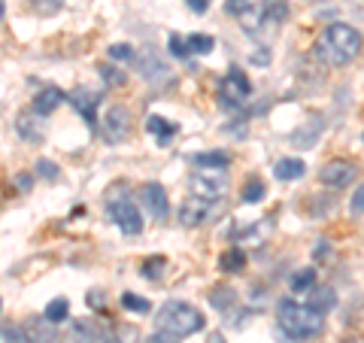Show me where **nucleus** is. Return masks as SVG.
I'll list each match as a JSON object with an SVG mask.
<instances>
[{
    "instance_id": "1",
    "label": "nucleus",
    "mask_w": 364,
    "mask_h": 343,
    "mask_svg": "<svg viewBox=\"0 0 364 343\" xmlns=\"http://www.w3.org/2000/svg\"><path fill=\"white\" fill-rule=\"evenodd\" d=\"M358 49H361V33L352 25H346V21H331L328 28H322L316 40V55L334 67L349 64L358 55Z\"/></svg>"
},
{
    "instance_id": "2",
    "label": "nucleus",
    "mask_w": 364,
    "mask_h": 343,
    "mask_svg": "<svg viewBox=\"0 0 364 343\" xmlns=\"http://www.w3.org/2000/svg\"><path fill=\"white\" fill-rule=\"evenodd\" d=\"M279 328L294 340H310L322 334L325 328V313L313 310L304 301H282L279 304Z\"/></svg>"
},
{
    "instance_id": "3",
    "label": "nucleus",
    "mask_w": 364,
    "mask_h": 343,
    "mask_svg": "<svg viewBox=\"0 0 364 343\" xmlns=\"http://www.w3.org/2000/svg\"><path fill=\"white\" fill-rule=\"evenodd\" d=\"M158 328L170 331V334H176V337L198 334L203 328V313L188 301H167L161 310H158Z\"/></svg>"
},
{
    "instance_id": "4",
    "label": "nucleus",
    "mask_w": 364,
    "mask_h": 343,
    "mask_svg": "<svg viewBox=\"0 0 364 343\" xmlns=\"http://www.w3.org/2000/svg\"><path fill=\"white\" fill-rule=\"evenodd\" d=\"M188 189L195 198L215 204V201H222V194L228 191V176H225V170H198V174H191Z\"/></svg>"
},
{
    "instance_id": "5",
    "label": "nucleus",
    "mask_w": 364,
    "mask_h": 343,
    "mask_svg": "<svg viewBox=\"0 0 364 343\" xmlns=\"http://www.w3.org/2000/svg\"><path fill=\"white\" fill-rule=\"evenodd\" d=\"M107 216L124 234H140L143 231V216H140V210H136V204L131 198H112L107 204Z\"/></svg>"
},
{
    "instance_id": "6",
    "label": "nucleus",
    "mask_w": 364,
    "mask_h": 343,
    "mask_svg": "<svg viewBox=\"0 0 364 343\" xmlns=\"http://www.w3.org/2000/svg\"><path fill=\"white\" fill-rule=\"evenodd\" d=\"M219 95L228 107H243L249 95H252V83L246 79L243 70H231L225 79H222V88H219Z\"/></svg>"
},
{
    "instance_id": "7",
    "label": "nucleus",
    "mask_w": 364,
    "mask_h": 343,
    "mask_svg": "<svg viewBox=\"0 0 364 343\" xmlns=\"http://www.w3.org/2000/svg\"><path fill=\"white\" fill-rule=\"evenodd\" d=\"M128 134H131V112L124 107H109L104 116V140L122 143Z\"/></svg>"
},
{
    "instance_id": "8",
    "label": "nucleus",
    "mask_w": 364,
    "mask_h": 343,
    "mask_svg": "<svg viewBox=\"0 0 364 343\" xmlns=\"http://www.w3.org/2000/svg\"><path fill=\"white\" fill-rule=\"evenodd\" d=\"M140 204L149 210V216L158 219V222H164L167 213H170L167 191H164V186H158V182H146V186H140Z\"/></svg>"
},
{
    "instance_id": "9",
    "label": "nucleus",
    "mask_w": 364,
    "mask_h": 343,
    "mask_svg": "<svg viewBox=\"0 0 364 343\" xmlns=\"http://www.w3.org/2000/svg\"><path fill=\"white\" fill-rule=\"evenodd\" d=\"M318 179H322L325 186H331V189H343V186H349V182L355 179V164L346 162V158H334V162L322 164Z\"/></svg>"
},
{
    "instance_id": "10",
    "label": "nucleus",
    "mask_w": 364,
    "mask_h": 343,
    "mask_svg": "<svg viewBox=\"0 0 364 343\" xmlns=\"http://www.w3.org/2000/svg\"><path fill=\"white\" fill-rule=\"evenodd\" d=\"M210 213H213V201H203V198H186L182 201V207H179V222L186 225V228H198L210 219Z\"/></svg>"
},
{
    "instance_id": "11",
    "label": "nucleus",
    "mask_w": 364,
    "mask_h": 343,
    "mask_svg": "<svg viewBox=\"0 0 364 343\" xmlns=\"http://www.w3.org/2000/svg\"><path fill=\"white\" fill-rule=\"evenodd\" d=\"M70 104H73V110H76L88 125H97V107H100V95H97V91H91V88H76L73 95H70Z\"/></svg>"
},
{
    "instance_id": "12",
    "label": "nucleus",
    "mask_w": 364,
    "mask_h": 343,
    "mask_svg": "<svg viewBox=\"0 0 364 343\" xmlns=\"http://www.w3.org/2000/svg\"><path fill=\"white\" fill-rule=\"evenodd\" d=\"M61 100H64V91L49 85V88H43L40 95L33 97V112H37V116H52V112L58 110Z\"/></svg>"
},
{
    "instance_id": "13",
    "label": "nucleus",
    "mask_w": 364,
    "mask_h": 343,
    "mask_svg": "<svg viewBox=\"0 0 364 343\" xmlns=\"http://www.w3.org/2000/svg\"><path fill=\"white\" fill-rule=\"evenodd\" d=\"M304 304H310L313 310H318V313H328L337 304V295H334V289H328V285H313V289L306 292Z\"/></svg>"
},
{
    "instance_id": "14",
    "label": "nucleus",
    "mask_w": 364,
    "mask_h": 343,
    "mask_svg": "<svg viewBox=\"0 0 364 343\" xmlns=\"http://www.w3.org/2000/svg\"><path fill=\"white\" fill-rule=\"evenodd\" d=\"M16 131H18V137H25L28 143L43 140V128L37 122V112H21V116H16Z\"/></svg>"
},
{
    "instance_id": "15",
    "label": "nucleus",
    "mask_w": 364,
    "mask_h": 343,
    "mask_svg": "<svg viewBox=\"0 0 364 343\" xmlns=\"http://www.w3.org/2000/svg\"><path fill=\"white\" fill-rule=\"evenodd\" d=\"M306 174V164L301 162V158H279L277 164H273V176L282 179V182H291Z\"/></svg>"
},
{
    "instance_id": "16",
    "label": "nucleus",
    "mask_w": 364,
    "mask_h": 343,
    "mask_svg": "<svg viewBox=\"0 0 364 343\" xmlns=\"http://www.w3.org/2000/svg\"><path fill=\"white\" fill-rule=\"evenodd\" d=\"M146 131H149L158 143H170L173 140V134H176V125L167 122L164 116H149L146 119Z\"/></svg>"
},
{
    "instance_id": "17",
    "label": "nucleus",
    "mask_w": 364,
    "mask_h": 343,
    "mask_svg": "<svg viewBox=\"0 0 364 343\" xmlns=\"http://www.w3.org/2000/svg\"><path fill=\"white\" fill-rule=\"evenodd\" d=\"M67 316H70V301H67V298H55V301L46 304V313H43L46 322L58 325V322H64Z\"/></svg>"
},
{
    "instance_id": "18",
    "label": "nucleus",
    "mask_w": 364,
    "mask_h": 343,
    "mask_svg": "<svg viewBox=\"0 0 364 343\" xmlns=\"http://www.w3.org/2000/svg\"><path fill=\"white\" fill-rule=\"evenodd\" d=\"M219 265H222V270H225V273H240V270L246 268V253H243L240 246L228 249V253L222 255V261H219Z\"/></svg>"
},
{
    "instance_id": "19",
    "label": "nucleus",
    "mask_w": 364,
    "mask_h": 343,
    "mask_svg": "<svg viewBox=\"0 0 364 343\" xmlns=\"http://www.w3.org/2000/svg\"><path fill=\"white\" fill-rule=\"evenodd\" d=\"M195 164L207 167V170H225L231 164V155L228 152H203V155H195Z\"/></svg>"
},
{
    "instance_id": "20",
    "label": "nucleus",
    "mask_w": 364,
    "mask_h": 343,
    "mask_svg": "<svg viewBox=\"0 0 364 343\" xmlns=\"http://www.w3.org/2000/svg\"><path fill=\"white\" fill-rule=\"evenodd\" d=\"M289 285H291V292L294 295H306L316 285V270L313 268H304V270H298L294 277L289 280Z\"/></svg>"
},
{
    "instance_id": "21",
    "label": "nucleus",
    "mask_w": 364,
    "mask_h": 343,
    "mask_svg": "<svg viewBox=\"0 0 364 343\" xmlns=\"http://www.w3.org/2000/svg\"><path fill=\"white\" fill-rule=\"evenodd\" d=\"M186 46H188V55H210L215 40L210 33H191V37H186Z\"/></svg>"
},
{
    "instance_id": "22",
    "label": "nucleus",
    "mask_w": 364,
    "mask_h": 343,
    "mask_svg": "<svg viewBox=\"0 0 364 343\" xmlns=\"http://www.w3.org/2000/svg\"><path fill=\"white\" fill-rule=\"evenodd\" d=\"M264 194H267V186L261 179H249L246 186H243V191H240V198H243V204H261L264 201Z\"/></svg>"
},
{
    "instance_id": "23",
    "label": "nucleus",
    "mask_w": 364,
    "mask_h": 343,
    "mask_svg": "<svg viewBox=\"0 0 364 343\" xmlns=\"http://www.w3.org/2000/svg\"><path fill=\"white\" fill-rule=\"evenodd\" d=\"M140 73H143L146 79H155L158 73H161V76H167V67H164L161 61H158V58H155V55H149V52H143V55H140Z\"/></svg>"
},
{
    "instance_id": "24",
    "label": "nucleus",
    "mask_w": 364,
    "mask_h": 343,
    "mask_svg": "<svg viewBox=\"0 0 364 343\" xmlns=\"http://www.w3.org/2000/svg\"><path fill=\"white\" fill-rule=\"evenodd\" d=\"M122 307H124V310H131V313H149L152 310V304L146 298H140V295H134V292L122 295Z\"/></svg>"
},
{
    "instance_id": "25",
    "label": "nucleus",
    "mask_w": 364,
    "mask_h": 343,
    "mask_svg": "<svg viewBox=\"0 0 364 343\" xmlns=\"http://www.w3.org/2000/svg\"><path fill=\"white\" fill-rule=\"evenodd\" d=\"M97 340V331L91 322H76L73 325V334H70V343H95Z\"/></svg>"
},
{
    "instance_id": "26",
    "label": "nucleus",
    "mask_w": 364,
    "mask_h": 343,
    "mask_svg": "<svg viewBox=\"0 0 364 343\" xmlns=\"http://www.w3.org/2000/svg\"><path fill=\"white\" fill-rule=\"evenodd\" d=\"M109 343H140V331H136L134 325H116L112 328Z\"/></svg>"
},
{
    "instance_id": "27",
    "label": "nucleus",
    "mask_w": 364,
    "mask_h": 343,
    "mask_svg": "<svg viewBox=\"0 0 364 343\" xmlns=\"http://www.w3.org/2000/svg\"><path fill=\"white\" fill-rule=\"evenodd\" d=\"M107 55H109V61H134V46H128V43H112L109 49H107Z\"/></svg>"
},
{
    "instance_id": "28",
    "label": "nucleus",
    "mask_w": 364,
    "mask_h": 343,
    "mask_svg": "<svg viewBox=\"0 0 364 343\" xmlns=\"http://www.w3.org/2000/svg\"><path fill=\"white\" fill-rule=\"evenodd\" d=\"M4 343H37L31 337V331H25V328H4Z\"/></svg>"
},
{
    "instance_id": "29",
    "label": "nucleus",
    "mask_w": 364,
    "mask_h": 343,
    "mask_svg": "<svg viewBox=\"0 0 364 343\" xmlns=\"http://www.w3.org/2000/svg\"><path fill=\"white\" fill-rule=\"evenodd\" d=\"M37 174L46 176V179H58L61 170H58V164H55V162H49V158H40V162H37Z\"/></svg>"
},
{
    "instance_id": "30",
    "label": "nucleus",
    "mask_w": 364,
    "mask_h": 343,
    "mask_svg": "<svg viewBox=\"0 0 364 343\" xmlns=\"http://www.w3.org/2000/svg\"><path fill=\"white\" fill-rule=\"evenodd\" d=\"M210 301H213V307H219V310H225L228 304H234V292H228V289H215V292L210 295Z\"/></svg>"
},
{
    "instance_id": "31",
    "label": "nucleus",
    "mask_w": 364,
    "mask_h": 343,
    "mask_svg": "<svg viewBox=\"0 0 364 343\" xmlns=\"http://www.w3.org/2000/svg\"><path fill=\"white\" fill-rule=\"evenodd\" d=\"M161 268H164V258H149V261L143 265V277L158 280V277H161Z\"/></svg>"
},
{
    "instance_id": "32",
    "label": "nucleus",
    "mask_w": 364,
    "mask_h": 343,
    "mask_svg": "<svg viewBox=\"0 0 364 343\" xmlns=\"http://www.w3.org/2000/svg\"><path fill=\"white\" fill-rule=\"evenodd\" d=\"M349 213L352 216H361L364 213V186L355 189V194H352V201H349Z\"/></svg>"
},
{
    "instance_id": "33",
    "label": "nucleus",
    "mask_w": 364,
    "mask_h": 343,
    "mask_svg": "<svg viewBox=\"0 0 364 343\" xmlns=\"http://www.w3.org/2000/svg\"><path fill=\"white\" fill-rule=\"evenodd\" d=\"M100 73H104V79L107 83H112V85H124V73L122 70H116V67H100Z\"/></svg>"
},
{
    "instance_id": "34",
    "label": "nucleus",
    "mask_w": 364,
    "mask_h": 343,
    "mask_svg": "<svg viewBox=\"0 0 364 343\" xmlns=\"http://www.w3.org/2000/svg\"><path fill=\"white\" fill-rule=\"evenodd\" d=\"M179 340H182V337H176V334H170V331H161V328H158L146 343H179Z\"/></svg>"
},
{
    "instance_id": "35",
    "label": "nucleus",
    "mask_w": 364,
    "mask_h": 343,
    "mask_svg": "<svg viewBox=\"0 0 364 343\" xmlns=\"http://www.w3.org/2000/svg\"><path fill=\"white\" fill-rule=\"evenodd\" d=\"M170 52H173L176 58H186V55H188V46H186V40H179L176 33H173V37H170Z\"/></svg>"
},
{
    "instance_id": "36",
    "label": "nucleus",
    "mask_w": 364,
    "mask_h": 343,
    "mask_svg": "<svg viewBox=\"0 0 364 343\" xmlns=\"http://www.w3.org/2000/svg\"><path fill=\"white\" fill-rule=\"evenodd\" d=\"M249 4H252V0H225V9H228V13H231L234 19H237V16H240Z\"/></svg>"
},
{
    "instance_id": "37",
    "label": "nucleus",
    "mask_w": 364,
    "mask_h": 343,
    "mask_svg": "<svg viewBox=\"0 0 364 343\" xmlns=\"http://www.w3.org/2000/svg\"><path fill=\"white\" fill-rule=\"evenodd\" d=\"M186 4H188L191 13H198V16H203L210 9V0H186Z\"/></svg>"
},
{
    "instance_id": "38",
    "label": "nucleus",
    "mask_w": 364,
    "mask_h": 343,
    "mask_svg": "<svg viewBox=\"0 0 364 343\" xmlns=\"http://www.w3.org/2000/svg\"><path fill=\"white\" fill-rule=\"evenodd\" d=\"M18 189H21V191H28V189H31V176H28V174H21V176H18Z\"/></svg>"
},
{
    "instance_id": "39",
    "label": "nucleus",
    "mask_w": 364,
    "mask_h": 343,
    "mask_svg": "<svg viewBox=\"0 0 364 343\" xmlns=\"http://www.w3.org/2000/svg\"><path fill=\"white\" fill-rule=\"evenodd\" d=\"M210 343H225V340H222V334H210Z\"/></svg>"
}]
</instances>
